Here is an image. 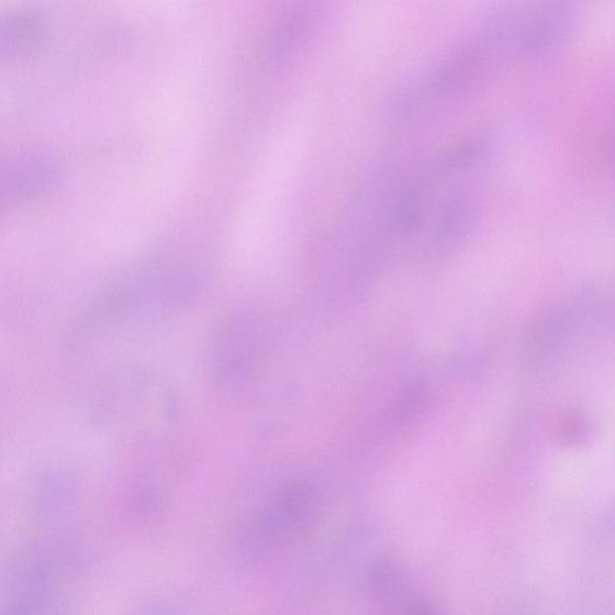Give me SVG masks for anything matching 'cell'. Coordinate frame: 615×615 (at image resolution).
<instances>
[{
	"label": "cell",
	"instance_id": "6da1fadb",
	"mask_svg": "<svg viewBox=\"0 0 615 615\" xmlns=\"http://www.w3.org/2000/svg\"><path fill=\"white\" fill-rule=\"evenodd\" d=\"M200 286L195 267L182 260H149L127 267L102 286L79 315V332L121 325L171 312Z\"/></svg>",
	"mask_w": 615,
	"mask_h": 615
},
{
	"label": "cell",
	"instance_id": "7a4b0ae2",
	"mask_svg": "<svg viewBox=\"0 0 615 615\" xmlns=\"http://www.w3.org/2000/svg\"><path fill=\"white\" fill-rule=\"evenodd\" d=\"M60 161L47 152H24L0 158V221L55 190Z\"/></svg>",
	"mask_w": 615,
	"mask_h": 615
},
{
	"label": "cell",
	"instance_id": "3957f363",
	"mask_svg": "<svg viewBox=\"0 0 615 615\" xmlns=\"http://www.w3.org/2000/svg\"><path fill=\"white\" fill-rule=\"evenodd\" d=\"M45 34V22L34 10L0 12V58L31 55Z\"/></svg>",
	"mask_w": 615,
	"mask_h": 615
}]
</instances>
